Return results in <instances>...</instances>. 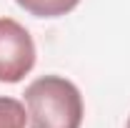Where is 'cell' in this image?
Masks as SVG:
<instances>
[{"label":"cell","instance_id":"5","mask_svg":"<svg viewBox=\"0 0 130 128\" xmlns=\"http://www.w3.org/2000/svg\"><path fill=\"white\" fill-rule=\"evenodd\" d=\"M125 128H130V118H128V126H125Z\"/></svg>","mask_w":130,"mask_h":128},{"label":"cell","instance_id":"4","mask_svg":"<svg viewBox=\"0 0 130 128\" xmlns=\"http://www.w3.org/2000/svg\"><path fill=\"white\" fill-rule=\"evenodd\" d=\"M28 111L25 106L10 96H0V128H25Z\"/></svg>","mask_w":130,"mask_h":128},{"label":"cell","instance_id":"1","mask_svg":"<svg viewBox=\"0 0 130 128\" xmlns=\"http://www.w3.org/2000/svg\"><path fill=\"white\" fill-rule=\"evenodd\" d=\"M25 111L30 128H80L83 96L78 85L63 75H43L25 88Z\"/></svg>","mask_w":130,"mask_h":128},{"label":"cell","instance_id":"2","mask_svg":"<svg viewBox=\"0 0 130 128\" xmlns=\"http://www.w3.org/2000/svg\"><path fill=\"white\" fill-rule=\"evenodd\" d=\"M35 65V43L25 25L0 18V83H20Z\"/></svg>","mask_w":130,"mask_h":128},{"label":"cell","instance_id":"3","mask_svg":"<svg viewBox=\"0 0 130 128\" xmlns=\"http://www.w3.org/2000/svg\"><path fill=\"white\" fill-rule=\"evenodd\" d=\"M15 3L35 18H60L80 5V0H15Z\"/></svg>","mask_w":130,"mask_h":128}]
</instances>
